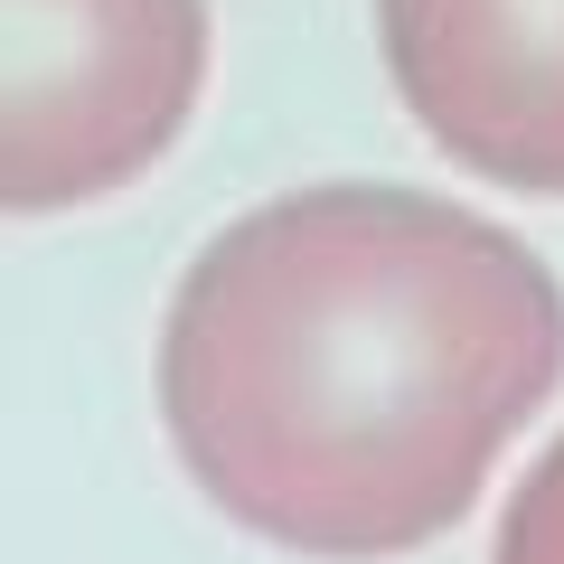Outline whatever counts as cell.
<instances>
[{
	"instance_id": "obj_1",
	"label": "cell",
	"mask_w": 564,
	"mask_h": 564,
	"mask_svg": "<svg viewBox=\"0 0 564 564\" xmlns=\"http://www.w3.org/2000/svg\"><path fill=\"white\" fill-rule=\"evenodd\" d=\"M564 377V292L508 226L395 180L263 198L161 329L188 480L263 545L414 555L499 470Z\"/></svg>"
},
{
	"instance_id": "obj_2",
	"label": "cell",
	"mask_w": 564,
	"mask_h": 564,
	"mask_svg": "<svg viewBox=\"0 0 564 564\" xmlns=\"http://www.w3.org/2000/svg\"><path fill=\"white\" fill-rule=\"evenodd\" d=\"M207 0H0V217L113 198L188 132Z\"/></svg>"
},
{
	"instance_id": "obj_3",
	"label": "cell",
	"mask_w": 564,
	"mask_h": 564,
	"mask_svg": "<svg viewBox=\"0 0 564 564\" xmlns=\"http://www.w3.org/2000/svg\"><path fill=\"white\" fill-rule=\"evenodd\" d=\"M404 113L462 170L564 198V0H377Z\"/></svg>"
},
{
	"instance_id": "obj_4",
	"label": "cell",
	"mask_w": 564,
	"mask_h": 564,
	"mask_svg": "<svg viewBox=\"0 0 564 564\" xmlns=\"http://www.w3.org/2000/svg\"><path fill=\"white\" fill-rule=\"evenodd\" d=\"M499 564H564V452L536 470V489H527V499L508 508Z\"/></svg>"
}]
</instances>
